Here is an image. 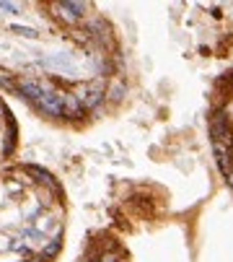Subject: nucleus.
<instances>
[{"instance_id":"obj_1","label":"nucleus","mask_w":233,"mask_h":262,"mask_svg":"<svg viewBox=\"0 0 233 262\" xmlns=\"http://www.w3.org/2000/svg\"><path fill=\"white\" fill-rule=\"evenodd\" d=\"M62 239V200L36 169L0 174V262H47Z\"/></svg>"},{"instance_id":"obj_2","label":"nucleus","mask_w":233,"mask_h":262,"mask_svg":"<svg viewBox=\"0 0 233 262\" xmlns=\"http://www.w3.org/2000/svg\"><path fill=\"white\" fill-rule=\"evenodd\" d=\"M207 125L218 169L233 192V70L225 73L213 89Z\"/></svg>"},{"instance_id":"obj_3","label":"nucleus","mask_w":233,"mask_h":262,"mask_svg":"<svg viewBox=\"0 0 233 262\" xmlns=\"http://www.w3.org/2000/svg\"><path fill=\"white\" fill-rule=\"evenodd\" d=\"M13 122L8 120V115H6V109H3V104H0V161H3V156L11 151V145H13Z\"/></svg>"}]
</instances>
